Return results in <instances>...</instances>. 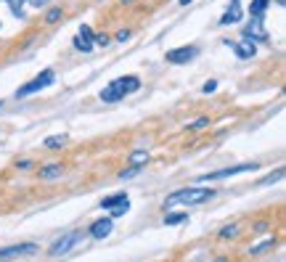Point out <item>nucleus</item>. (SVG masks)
<instances>
[{"label":"nucleus","mask_w":286,"mask_h":262,"mask_svg":"<svg viewBox=\"0 0 286 262\" xmlns=\"http://www.w3.org/2000/svg\"><path fill=\"white\" fill-rule=\"evenodd\" d=\"M199 56V48L196 45H183V48H175V51H167V61L170 64H188Z\"/></svg>","instance_id":"6"},{"label":"nucleus","mask_w":286,"mask_h":262,"mask_svg":"<svg viewBox=\"0 0 286 262\" xmlns=\"http://www.w3.org/2000/svg\"><path fill=\"white\" fill-rule=\"evenodd\" d=\"M233 51H236L238 58H252L257 53V43L249 40V38H241L238 43H233Z\"/></svg>","instance_id":"9"},{"label":"nucleus","mask_w":286,"mask_h":262,"mask_svg":"<svg viewBox=\"0 0 286 262\" xmlns=\"http://www.w3.org/2000/svg\"><path fill=\"white\" fill-rule=\"evenodd\" d=\"M53 82H56L53 69H45L43 74H38L34 80H29L27 85H21V88L16 90V98H27V95H32V93H40V90H45L48 85H53Z\"/></svg>","instance_id":"3"},{"label":"nucleus","mask_w":286,"mask_h":262,"mask_svg":"<svg viewBox=\"0 0 286 262\" xmlns=\"http://www.w3.org/2000/svg\"><path fill=\"white\" fill-rule=\"evenodd\" d=\"M177 3H181V6H188V3H194V0H177Z\"/></svg>","instance_id":"30"},{"label":"nucleus","mask_w":286,"mask_h":262,"mask_svg":"<svg viewBox=\"0 0 286 262\" xmlns=\"http://www.w3.org/2000/svg\"><path fill=\"white\" fill-rule=\"evenodd\" d=\"M138 88H140V80H138L135 74L117 77V80H112L109 85H106V88L101 90V101H103V103H117V101H122L125 95L135 93Z\"/></svg>","instance_id":"1"},{"label":"nucleus","mask_w":286,"mask_h":262,"mask_svg":"<svg viewBox=\"0 0 286 262\" xmlns=\"http://www.w3.org/2000/svg\"><path fill=\"white\" fill-rule=\"evenodd\" d=\"M130 162H133V164H143V162H149V154L146 151H135L133 157H130Z\"/></svg>","instance_id":"20"},{"label":"nucleus","mask_w":286,"mask_h":262,"mask_svg":"<svg viewBox=\"0 0 286 262\" xmlns=\"http://www.w3.org/2000/svg\"><path fill=\"white\" fill-rule=\"evenodd\" d=\"M80 241H82V233H80V231H75V233H66V236H61V238H58V241L51 246V254H53V257L69 254L72 249H75V246L80 244Z\"/></svg>","instance_id":"5"},{"label":"nucleus","mask_w":286,"mask_h":262,"mask_svg":"<svg viewBox=\"0 0 286 262\" xmlns=\"http://www.w3.org/2000/svg\"><path fill=\"white\" fill-rule=\"evenodd\" d=\"M238 6H241V0H233V3H231V8L223 14V19H220V24H223V27H228V24L241 21V8H238Z\"/></svg>","instance_id":"11"},{"label":"nucleus","mask_w":286,"mask_h":262,"mask_svg":"<svg viewBox=\"0 0 286 262\" xmlns=\"http://www.w3.org/2000/svg\"><path fill=\"white\" fill-rule=\"evenodd\" d=\"M93 32H90V27H80V32L75 34V48L77 51H82V53H90L93 51Z\"/></svg>","instance_id":"8"},{"label":"nucleus","mask_w":286,"mask_h":262,"mask_svg":"<svg viewBox=\"0 0 286 262\" xmlns=\"http://www.w3.org/2000/svg\"><path fill=\"white\" fill-rule=\"evenodd\" d=\"M214 90H218V82H214V80H209V82H204V88H201V93H214Z\"/></svg>","instance_id":"25"},{"label":"nucleus","mask_w":286,"mask_h":262,"mask_svg":"<svg viewBox=\"0 0 286 262\" xmlns=\"http://www.w3.org/2000/svg\"><path fill=\"white\" fill-rule=\"evenodd\" d=\"M58 175H61V164H48L40 170V177H45V180H56Z\"/></svg>","instance_id":"13"},{"label":"nucleus","mask_w":286,"mask_h":262,"mask_svg":"<svg viewBox=\"0 0 286 262\" xmlns=\"http://www.w3.org/2000/svg\"><path fill=\"white\" fill-rule=\"evenodd\" d=\"M183 220H188V214H183V212H170V214L164 217L167 225H181Z\"/></svg>","instance_id":"15"},{"label":"nucleus","mask_w":286,"mask_h":262,"mask_svg":"<svg viewBox=\"0 0 286 262\" xmlns=\"http://www.w3.org/2000/svg\"><path fill=\"white\" fill-rule=\"evenodd\" d=\"M255 170H257V164H255V162H246V164H238V167H225V170L201 175L199 180H201V183H207V180H223V177H231V175H238V172H255Z\"/></svg>","instance_id":"4"},{"label":"nucleus","mask_w":286,"mask_h":262,"mask_svg":"<svg viewBox=\"0 0 286 262\" xmlns=\"http://www.w3.org/2000/svg\"><path fill=\"white\" fill-rule=\"evenodd\" d=\"M6 3L11 6V11H14V16H24V14H21V6H24V0H6Z\"/></svg>","instance_id":"19"},{"label":"nucleus","mask_w":286,"mask_h":262,"mask_svg":"<svg viewBox=\"0 0 286 262\" xmlns=\"http://www.w3.org/2000/svg\"><path fill=\"white\" fill-rule=\"evenodd\" d=\"M138 172H140V164H133L130 170H125V172L119 175V177H122V180H127V177H133V175H138Z\"/></svg>","instance_id":"22"},{"label":"nucleus","mask_w":286,"mask_h":262,"mask_svg":"<svg viewBox=\"0 0 286 262\" xmlns=\"http://www.w3.org/2000/svg\"><path fill=\"white\" fill-rule=\"evenodd\" d=\"M66 138L64 135H56V138H45V148H58V146H64Z\"/></svg>","instance_id":"17"},{"label":"nucleus","mask_w":286,"mask_h":262,"mask_svg":"<svg viewBox=\"0 0 286 262\" xmlns=\"http://www.w3.org/2000/svg\"><path fill=\"white\" fill-rule=\"evenodd\" d=\"M127 38H130V32H127V29H122V32H119V34H117V40H122V43H125Z\"/></svg>","instance_id":"28"},{"label":"nucleus","mask_w":286,"mask_h":262,"mask_svg":"<svg viewBox=\"0 0 286 262\" xmlns=\"http://www.w3.org/2000/svg\"><path fill=\"white\" fill-rule=\"evenodd\" d=\"M268 6H270V0H252V6H249V14H252V16H262Z\"/></svg>","instance_id":"14"},{"label":"nucleus","mask_w":286,"mask_h":262,"mask_svg":"<svg viewBox=\"0 0 286 262\" xmlns=\"http://www.w3.org/2000/svg\"><path fill=\"white\" fill-rule=\"evenodd\" d=\"M112 228H114V217L95 220V222L90 225V236H93V238H106V236L112 233Z\"/></svg>","instance_id":"10"},{"label":"nucleus","mask_w":286,"mask_h":262,"mask_svg":"<svg viewBox=\"0 0 286 262\" xmlns=\"http://www.w3.org/2000/svg\"><path fill=\"white\" fill-rule=\"evenodd\" d=\"M270 246H276V238H265L262 244L252 246V254H260V252H265V249H270Z\"/></svg>","instance_id":"16"},{"label":"nucleus","mask_w":286,"mask_h":262,"mask_svg":"<svg viewBox=\"0 0 286 262\" xmlns=\"http://www.w3.org/2000/svg\"><path fill=\"white\" fill-rule=\"evenodd\" d=\"M125 201H127V196H125V194H114V196H109V199H103V201H101V209L119 207V204H125Z\"/></svg>","instance_id":"12"},{"label":"nucleus","mask_w":286,"mask_h":262,"mask_svg":"<svg viewBox=\"0 0 286 262\" xmlns=\"http://www.w3.org/2000/svg\"><path fill=\"white\" fill-rule=\"evenodd\" d=\"M281 177H283V170H276L273 175H268V177H265V180H262V183H278Z\"/></svg>","instance_id":"24"},{"label":"nucleus","mask_w":286,"mask_h":262,"mask_svg":"<svg viewBox=\"0 0 286 262\" xmlns=\"http://www.w3.org/2000/svg\"><path fill=\"white\" fill-rule=\"evenodd\" d=\"M212 196H214L212 188H183L167 196V207H194V204H204Z\"/></svg>","instance_id":"2"},{"label":"nucleus","mask_w":286,"mask_h":262,"mask_svg":"<svg viewBox=\"0 0 286 262\" xmlns=\"http://www.w3.org/2000/svg\"><path fill=\"white\" fill-rule=\"evenodd\" d=\"M238 233V225H228V228L220 231V238H228V236H236Z\"/></svg>","instance_id":"23"},{"label":"nucleus","mask_w":286,"mask_h":262,"mask_svg":"<svg viewBox=\"0 0 286 262\" xmlns=\"http://www.w3.org/2000/svg\"><path fill=\"white\" fill-rule=\"evenodd\" d=\"M40 246L38 244H14V246H3L0 249V257H27V254H38Z\"/></svg>","instance_id":"7"},{"label":"nucleus","mask_w":286,"mask_h":262,"mask_svg":"<svg viewBox=\"0 0 286 262\" xmlns=\"http://www.w3.org/2000/svg\"><path fill=\"white\" fill-rule=\"evenodd\" d=\"M127 209H130V201H125V204H119V207H112V217H122Z\"/></svg>","instance_id":"21"},{"label":"nucleus","mask_w":286,"mask_h":262,"mask_svg":"<svg viewBox=\"0 0 286 262\" xmlns=\"http://www.w3.org/2000/svg\"><path fill=\"white\" fill-rule=\"evenodd\" d=\"M204 125H207V119H196V122H194V125H191V127H194V130H196V127H204Z\"/></svg>","instance_id":"29"},{"label":"nucleus","mask_w":286,"mask_h":262,"mask_svg":"<svg viewBox=\"0 0 286 262\" xmlns=\"http://www.w3.org/2000/svg\"><path fill=\"white\" fill-rule=\"evenodd\" d=\"M29 3H32V6H34V8H43V6H45V3H51V0H29Z\"/></svg>","instance_id":"27"},{"label":"nucleus","mask_w":286,"mask_h":262,"mask_svg":"<svg viewBox=\"0 0 286 262\" xmlns=\"http://www.w3.org/2000/svg\"><path fill=\"white\" fill-rule=\"evenodd\" d=\"M58 19H61V8H51V11L45 14V21H48V24H53V21H58Z\"/></svg>","instance_id":"18"},{"label":"nucleus","mask_w":286,"mask_h":262,"mask_svg":"<svg viewBox=\"0 0 286 262\" xmlns=\"http://www.w3.org/2000/svg\"><path fill=\"white\" fill-rule=\"evenodd\" d=\"M93 43H98V45H106V43H109V38H106V34H95V38H93Z\"/></svg>","instance_id":"26"}]
</instances>
